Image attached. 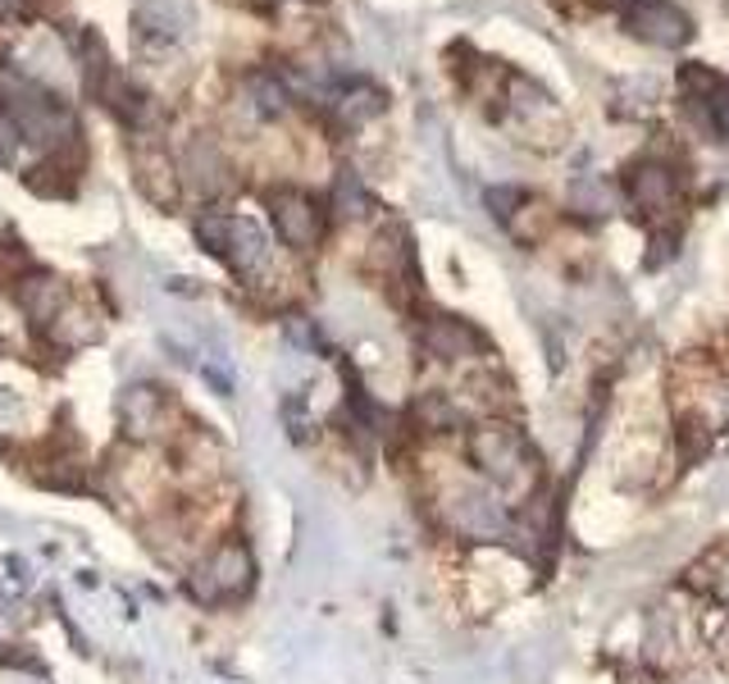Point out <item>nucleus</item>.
<instances>
[{"mask_svg": "<svg viewBox=\"0 0 729 684\" xmlns=\"http://www.w3.org/2000/svg\"><path fill=\"white\" fill-rule=\"evenodd\" d=\"M270 261V242L261 233L255 220H242V215H229V247H224V265H233L237 274H261Z\"/></svg>", "mask_w": 729, "mask_h": 684, "instance_id": "ddd939ff", "label": "nucleus"}, {"mask_svg": "<svg viewBox=\"0 0 729 684\" xmlns=\"http://www.w3.org/2000/svg\"><path fill=\"white\" fill-rule=\"evenodd\" d=\"M484 348V333L460 320V315H438L424 324V352L438 356V361H460V356H475Z\"/></svg>", "mask_w": 729, "mask_h": 684, "instance_id": "9d476101", "label": "nucleus"}, {"mask_svg": "<svg viewBox=\"0 0 729 684\" xmlns=\"http://www.w3.org/2000/svg\"><path fill=\"white\" fill-rule=\"evenodd\" d=\"M138 37H160V41H179L196 28V6L192 0H142L138 6Z\"/></svg>", "mask_w": 729, "mask_h": 684, "instance_id": "9b49d317", "label": "nucleus"}, {"mask_svg": "<svg viewBox=\"0 0 729 684\" xmlns=\"http://www.w3.org/2000/svg\"><path fill=\"white\" fill-rule=\"evenodd\" d=\"M78 584H82V589H97L101 580H97V571H78Z\"/></svg>", "mask_w": 729, "mask_h": 684, "instance_id": "cd10ccee", "label": "nucleus"}, {"mask_svg": "<svg viewBox=\"0 0 729 684\" xmlns=\"http://www.w3.org/2000/svg\"><path fill=\"white\" fill-rule=\"evenodd\" d=\"M443 516H447V525L456 534L475 539V543H502V539H510V530H516V525H510V516L502 511V502L488 489H479V484L452 489L447 502H443Z\"/></svg>", "mask_w": 729, "mask_h": 684, "instance_id": "39448f33", "label": "nucleus"}, {"mask_svg": "<svg viewBox=\"0 0 729 684\" xmlns=\"http://www.w3.org/2000/svg\"><path fill=\"white\" fill-rule=\"evenodd\" d=\"M19 123L10 119V114H0V169L6 164H14V155H19Z\"/></svg>", "mask_w": 729, "mask_h": 684, "instance_id": "412c9836", "label": "nucleus"}, {"mask_svg": "<svg viewBox=\"0 0 729 684\" xmlns=\"http://www.w3.org/2000/svg\"><path fill=\"white\" fill-rule=\"evenodd\" d=\"M78 142L73 147H64V151H55L47 164H37V169H28V192H37V197H73L78 192Z\"/></svg>", "mask_w": 729, "mask_h": 684, "instance_id": "2eb2a0df", "label": "nucleus"}, {"mask_svg": "<svg viewBox=\"0 0 729 684\" xmlns=\"http://www.w3.org/2000/svg\"><path fill=\"white\" fill-rule=\"evenodd\" d=\"M73 56H78V69H82V88L92 97H105L110 78H114V64H110V47L97 28H82L78 41H73Z\"/></svg>", "mask_w": 729, "mask_h": 684, "instance_id": "4468645a", "label": "nucleus"}, {"mask_svg": "<svg viewBox=\"0 0 729 684\" xmlns=\"http://www.w3.org/2000/svg\"><path fill=\"white\" fill-rule=\"evenodd\" d=\"M333 205L342 210V215H365V210H369V197H365V188H361V179L352 174V169H342V174H337Z\"/></svg>", "mask_w": 729, "mask_h": 684, "instance_id": "aec40b11", "label": "nucleus"}, {"mask_svg": "<svg viewBox=\"0 0 729 684\" xmlns=\"http://www.w3.org/2000/svg\"><path fill=\"white\" fill-rule=\"evenodd\" d=\"M711 128L729 142V82H725L720 92H711Z\"/></svg>", "mask_w": 729, "mask_h": 684, "instance_id": "5701e85b", "label": "nucleus"}, {"mask_svg": "<svg viewBox=\"0 0 729 684\" xmlns=\"http://www.w3.org/2000/svg\"><path fill=\"white\" fill-rule=\"evenodd\" d=\"M246 97H251V110L265 114V119H279L287 110V92L279 88V78H270V73H251Z\"/></svg>", "mask_w": 729, "mask_h": 684, "instance_id": "6ab92c4d", "label": "nucleus"}, {"mask_svg": "<svg viewBox=\"0 0 729 684\" xmlns=\"http://www.w3.org/2000/svg\"><path fill=\"white\" fill-rule=\"evenodd\" d=\"M14 302H19V311L32 320V329L47 333L51 320L69 306V288H64L60 274H51V270H23V274L14 279Z\"/></svg>", "mask_w": 729, "mask_h": 684, "instance_id": "6e6552de", "label": "nucleus"}, {"mask_svg": "<svg viewBox=\"0 0 729 684\" xmlns=\"http://www.w3.org/2000/svg\"><path fill=\"white\" fill-rule=\"evenodd\" d=\"M270 220H274L279 238L296 251H306L324 238V210L315 205V197L296 192V188H274L270 192Z\"/></svg>", "mask_w": 729, "mask_h": 684, "instance_id": "423d86ee", "label": "nucleus"}, {"mask_svg": "<svg viewBox=\"0 0 729 684\" xmlns=\"http://www.w3.org/2000/svg\"><path fill=\"white\" fill-rule=\"evenodd\" d=\"M415 420H419V430H428V434H452L460 424V411H456V402L447 393H424L415 402Z\"/></svg>", "mask_w": 729, "mask_h": 684, "instance_id": "a211bd4d", "label": "nucleus"}, {"mask_svg": "<svg viewBox=\"0 0 729 684\" xmlns=\"http://www.w3.org/2000/svg\"><path fill=\"white\" fill-rule=\"evenodd\" d=\"M670 192H675V179L666 174L661 164H642L634 174V201L642 210H666L670 205Z\"/></svg>", "mask_w": 729, "mask_h": 684, "instance_id": "f3484780", "label": "nucleus"}, {"mask_svg": "<svg viewBox=\"0 0 729 684\" xmlns=\"http://www.w3.org/2000/svg\"><path fill=\"white\" fill-rule=\"evenodd\" d=\"M133 174L146 201H155L160 210H174L183 197V179H179V164L169 160V151L160 142H133Z\"/></svg>", "mask_w": 729, "mask_h": 684, "instance_id": "0eeeda50", "label": "nucleus"}, {"mask_svg": "<svg viewBox=\"0 0 729 684\" xmlns=\"http://www.w3.org/2000/svg\"><path fill=\"white\" fill-rule=\"evenodd\" d=\"M629 28L638 37L657 41V47H679V41L689 37V19H684L675 6H666V0H634Z\"/></svg>", "mask_w": 729, "mask_h": 684, "instance_id": "f8f14e48", "label": "nucleus"}, {"mask_svg": "<svg viewBox=\"0 0 729 684\" xmlns=\"http://www.w3.org/2000/svg\"><path fill=\"white\" fill-rule=\"evenodd\" d=\"M716 648H720V662L729 666V621H725V630H720V638H716Z\"/></svg>", "mask_w": 729, "mask_h": 684, "instance_id": "bb28decb", "label": "nucleus"}, {"mask_svg": "<svg viewBox=\"0 0 729 684\" xmlns=\"http://www.w3.org/2000/svg\"><path fill=\"white\" fill-rule=\"evenodd\" d=\"M201 374H205V383H210V389H214V393H220V398H229V393H233V374H224V370H214V365H201Z\"/></svg>", "mask_w": 729, "mask_h": 684, "instance_id": "393cba45", "label": "nucleus"}, {"mask_svg": "<svg viewBox=\"0 0 729 684\" xmlns=\"http://www.w3.org/2000/svg\"><path fill=\"white\" fill-rule=\"evenodd\" d=\"M465 447H469V461H475V470L488 484H497V489L525 484V475H529V443L510 430V424H479Z\"/></svg>", "mask_w": 729, "mask_h": 684, "instance_id": "7ed1b4c3", "label": "nucleus"}, {"mask_svg": "<svg viewBox=\"0 0 729 684\" xmlns=\"http://www.w3.org/2000/svg\"><path fill=\"white\" fill-rule=\"evenodd\" d=\"M255 589V552L246 539H220L205 557L183 575V593L196 607H224L242 603Z\"/></svg>", "mask_w": 729, "mask_h": 684, "instance_id": "f257e3e1", "label": "nucleus"}, {"mask_svg": "<svg viewBox=\"0 0 729 684\" xmlns=\"http://www.w3.org/2000/svg\"><path fill=\"white\" fill-rule=\"evenodd\" d=\"M183 174H188L192 188L205 192V197H220V192L233 188V164H229V155L214 147L210 138H192V142H188V151H183Z\"/></svg>", "mask_w": 729, "mask_h": 684, "instance_id": "1a4fd4ad", "label": "nucleus"}, {"mask_svg": "<svg viewBox=\"0 0 729 684\" xmlns=\"http://www.w3.org/2000/svg\"><path fill=\"white\" fill-rule=\"evenodd\" d=\"M169 424H174V406L160 383H128L119 393V434L133 447H151L169 439Z\"/></svg>", "mask_w": 729, "mask_h": 684, "instance_id": "20e7f679", "label": "nucleus"}, {"mask_svg": "<svg viewBox=\"0 0 729 684\" xmlns=\"http://www.w3.org/2000/svg\"><path fill=\"white\" fill-rule=\"evenodd\" d=\"M6 105H10V119L19 123V133L37 147H47L51 155L78 142V119L69 114V105L60 97H51L47 88H37V82L10 73L6 78Z\"/></svg>", "mask_w": 729, "mask_h": 684, "instance_id": "f03ea898", "label": "nucleus"}, {"mask_svg": "<svg viewBox=\"0 0 729 684\" xmlns=\"http://www.w3.org/2000/svg\"><path fill=\"white\" fill-rule=\"evenodd\" d=\"M6 575L14 580V584H28L32 575H28V562L23 557H6Z\"/></svg>", "mask_w": 729, "mask_h": 684, "instance_id": "a878e982", "label": "nucleus"}, {"mask_svg": "<svg viewBox=\"0 0 729 684\" xmlns=\"http://www.w3.org/2000/svg\"><path fill=\"white\" fill-rule=\"evenodd\" d=\"M525 201V192L520 188H493L488 192V205H493V215L497 220H510V215H516V205Z\"/></svg>", "mask_w": 729, "mask_h": 684, "instance_id": "4be33fe9", "label": "nucleus"}, {"mask_svg": "<svg viewBox=\"0 0 729 684\" xmlns=\"http://www.w3.org/2000/svg\"><path fill=\"white\" fill-rule=\"evenodd\" d=\"M14 6H19V0H0V14H10Z\"/></svg>", "mask_w": 729, "mask_h": 684, "instance_id": "c85d7f7f", "label": "nucleus"}, {"mask_svg": "<svg viewBox=\"0 0 729 684\" xmlns=\"http://www.w3.org/2000/svg\"><path fill=\"white\" fill-rule=\"evenodd\" d=\"M0 662H6V666H19V671H32V675H47V666H41L28 648H6V653H0Z\"/></svg>", "mask_w": 729, "mask_h": 684, "instance_id": "b1692460", "label": "nucleus"}, {"mask_svg": "<svg viewBox=\"0 0 729 684\" xmlns=\"http://www.w3.org/2000/svg\"><path fill=\"white\" fill-rule=\"evenodd\" d=\"M47 338L55 342L60 352H78V348H92V342L101 338V320H97L92 311H82V306H64V311H60V315L51 320Z\"/></svg>", "mask_w": 729, "mask_h": 684, "instance_id": "dca6fc26", "label": "nucleus"}]
</instances>
